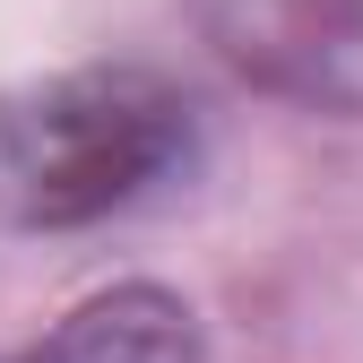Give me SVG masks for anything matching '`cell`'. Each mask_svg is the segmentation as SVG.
I'll use <instances>...</instances> for the list:
<instances>
[{
    "instance_id": "3",
    "label": "cell",
    "mask_w": 363,
    "mask_h": 363,
    "mask_svg": "<svg viewBox=\"0 0 363 363\" xmlns=\"http://www.w3.org/2000/svg\"><path fill=\"white\" fill-rule=\"evenodd\" d=\"M234 52L303 96H363V0H259L234 26Z\"/></svg>"
},
{
    "instance_id": "1",
    "label": "cell",
    "mask_w": 363,
    "mask_h": 363,
    "mask_svg": "<svg viewBox=\"0 0 363 363\" xmlns=\"http://www.w3.org/2000/svg\"><path fill=\"white\" fill-rule=\"evenodd\" d=\"M199 156V104L164 69L96 61L0 86V234H78L147 208Z\"/></svg>"
},
{
    "instance_id": "2",
    "label": "cell",
    "mask_w": 363,
    "mask_h": 363,
    "mask_svg": "<svg viewBox=\"0 0 363 363\" xmlns=\"http://www.w3.org/2000/svg\"><path fill=\"white\" fill-rule=\"evenodd\" d=\"M0 363H208V329L173 286H113Z\"/></svg>"
}]
</instances>
